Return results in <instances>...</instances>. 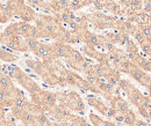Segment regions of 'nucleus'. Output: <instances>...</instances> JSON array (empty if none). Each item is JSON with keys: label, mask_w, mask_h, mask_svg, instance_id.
<instances>
[{"label": "nucleus", "mask_w": 151, "mask_h": 126, "mask_svg": "<svg viewBox=\"0 0 151 126\" xmlns=\"http://www.w3.org/2000/svg\"><path fill=\"white\" fill-rule=\"evenodd\" d=\"M2 73L9 75L13 80H15L19 85H21L30 95L35 94V93H37V91L41 90V88H40V86H38L37 83L30 76H28L26 73L20 68L19 66L5 65V66H2Z\"/></svg>", "instance_id": "1"}, {"label": "nucleus", "mask_w": 151, "mask_h": 126, "mask_svg": "<svg viewBox=\"0 0 151 126\" xmlns=\"http://www.w3.org/2000/svg\"><path fill=\"white\" fill-rule=\"evenodd\" d=\"M26 65H27L33 72H35L37 75H40L43 80H44L50 73H52L50 71V68H49L44 63H41V61H37V60L27 59V60H26Z\"/></svg>", "instance_id": "2"}, {"label": "nucleus", "mask_w": 151, "mask_h": 126, "mask_svg": "<svg viewBox=\"0 0 151 126\" xmlns=\"http://www.w3.org/2000/svg\"><path fill=\"white\" fill-rule=\"evenodd\" d=\"M49 49H50V52H51L54 58H60V57L68 58L70 56L71 50H72V48L70 45H68L66 43L59 42V41L49 45Z\"/></svg>", "instance_id": "3"}, {"label": "nucleus", "mask_w": 151, "mask_h": 126, "mask_svg": "<svg viewBox=\"0 0 151 126\" xmlns=\"http://www.w3.org/2000/svg\"><path fill=\"white\" fill-rule=\"evenodd\" d=\"M5 46L8 50H12V51H18V52H26V51H28V48L26 45L24 39H22V37L19 36V35H15V36L12 37L5 44Z\"/></svg>", "instance_id": "4"}, {"label": "nucleus", "mask_w": 151, "mask_h": 126, "mask_svg": "<svg viewBox=\"0 0 151 126\" xmlns=\"http://www.w3.org/2000/svg\"><path fill=\"white\" fill-rule=\"evenodd\" d=\"M129 74L132 75V79H135L136 81H138L141 85H143V86H150V79H149V76L143 72L141 68H138L137 66H135L132 71H130Z\"/></svg>", "instance_id": "5"}, {"label": "nucleus", "mask_w": 151, "mask_h": 126, "mask_svg": "<svg viewBox=\"0 0 151 126\" xmlns=\"http://www.w3.org/2000/svg\"><path fill=\"white\" fill-rule=\"evenodd\" d=\"M18 18L21 19L23 22H28V23H29L30 21H34V20H35L36 13H35V11H34L32 7H29V6H27V5H23V6L20 8Z\"/></svg>", "instance_id": "6"}, {"label": "nucleus", "mask_w": 151, "mask_h": 126, "mask_svg": "<svg viewBox=\"0 0 151 126\" xmlns=\"http://www.w3.org/2000/svg\"><path fill=\"white\" fill-rule=\"evenodd\" d=\"M34 53L36 54L37 57H41V58L44 60V63H48V61L54 60V57H52V54H51V52H50L49 45H47V44H42V43H40V45L37 46V49L34 51Z\"/></svg>", "instance_id": "7"}, {"label": "nucleus", "mask_w": 151, "mask_h": 126, "mask_svg": "<svg viewBox=\"0 0 151 126\" xmlns=\"http://www.w3.org/2000/svg\"><path fill=\"white\" fill-rule=\"evenodd\" d=\"M127 94H128V97H129L130 102L134 103L136 107H141V105H142V103H143V101H144V96L142 95L141 91H138L135 87H132V89L129 90Z\"/></svg>", "instance_id": "8"}, {"label": "nucleus", "mask_w": 151, "mask_h": 126, "mask_svg": "<svg viewBox=\"0 0 151 126\" xmlns=\"http://www.w3.org/2000/svg\"><path fill=\"white\" fill-rule=\"evenodd\" d=\"M19 56L15 54L14 52L7 50L6 48H2L0 46V59L5 63H14L17 60H19Z\"/></svg>", "instance_id": "9"}, {"label": "nucleus", "mask_w": 151, "mask_h": 126, "mask_svg": "<svg viewBox=\"0 0 151 126\" xmlns=\"http://www.w3.org/2000/svg\"><path fill=\"white\" fill-rule=\"evenodd\" d=\"M87 101H88V103L93 107V108H95L99 112H101L102 115H106V112H107V107L100 101V100H98L96 97H94V96H88L87 97Z\"/></svg>", "instance_id": "10"}, {"label": "nucleus", "mask_w": 151, "mask_h": 126, "mask_svg": "<svg viewBox=\"0 0 151 126\" xmlns=\"http://www.w3.org/2000/svg\"><path fill=\"white\" fill-rule=\"evenodd\" d=\"M20 122H22L23 125H30V124H35L36 123V115L28 111V110H24L23 113H22V117L20 119Z\"/></svg>", "instance_id": "11"}, {"label": "nucleus", "mask_w": 151, "mask_h": 126, "mask_svg": "<svg viewBox=\"0 0 151 126\" xmlns=\"http://www.w3.org/2000/svg\"><path fill=\"white\" fill-rule=\"evenodd\" d=\"M107 79V82L113 85V86H116L120 81V72L116 71V70H109V72L107 73V75L105 76Z\"/></svg>", "instance_id": "12"}, {"label": "nucleus", "mask_w": 151, "mask_h": 126, "mask_svg": "<svg viewBox=\"0 0 151 126\" xmlns=\"http://www.w3.org/2000/svg\"><path fill=\"white\" fill-rule=\"evenodd\" d=\"M29 27L30 24L28 22H17V29H18V35L23 38L28 37V30H29Z\"/></svg>", "instance_id": "13"}, {"label": "nucleus", "mask_w": 151, "mask_h": 126, "mask_svg": "<svg viewBox=\"0 0 151 126\" xmlns=\"http://www.w3.org/2000/svg\"><path fill=\"white\" fill-rule=\"evenodd\" d=\"M29 104H30V102L27 101V98L24 97V95L18 96V97H15L13 100V105H15V107H18L20 109H23V110H27V108L29 107Z\"/></svg>", "instance_id": "14"}, {"label": "nucleus", "mask_w": 151, "mask_h": 126, "mask_svg": "<svg viewBox=\"0 0 151 126\" xmlns=\"http://www.w3.org/2000/svg\"><path fill=\"white\" fill-rule=\"evenodd\" d=\"M24 42H26V45L28 48V51H32V52H34L40 45V42L37 41V38H33V37H26Z\"/></svg>", "instance_id": "15"}, {"label": "nucleus", "mask_w": 151, "mask_h": 126, "mask_svg": "<svg viewBox=\"0 0 151 126\" xmlns=\"http://www.w3.org/2000/svg\"><path fill=\"white\" fill-rule=\"evenodd\" d=\"M50 120L48 119V117L45 116L44 112H40L36 115V124L38 126H49L50 125Z\"/></svg>", "instance_id": "16"}, {"label": "nucleus", "mask_w": 151, "mask_h": 126, "mask_svg": "<svg viewBox=\"0 0 151 126\" xmlns=\"http://www.w3.org/2000/svg\"><path fill=\"white\" fill-rule=\"evenodd\" d=\"M136 122V117H135V113L132 112V110H128L126 113H124V118H123V123L126 125H132L135 124Z\"/></svg>", "instance_id": "17"}, {"label": "nucleus", "mask_w": 151, "mask_h": 126, "mask_svg": "<svg viewBox=\"0 0 151 126\" xmlns=\"http://www.w3.org/2000/svg\"><path fill=\"white\" fill-rule=\"evenodd\" d=\"M139 31L143 34V36L147 39H149L151 37V26L150 24H139Z\"/></svg>", "instance_id": "18"}, {"label": "nucleus", "mask_w": 151, "mask_h": 126, "mask_svg": "<svg viewBox=\"0 0 151 126\" xmlns=\"http://www.w3.org/2000/svg\"><path fill=\"white\" fill-rule=\"evenodd\" d=\"M23 109H20L18 107H15V105H12L11 107V115L15 118V119H21V117H22V113H23Z\"/></svg>", "instance_id": "19"}, {"label": "nucleus", "mask_w": 151, "mask_h": 126, "mask_svg": "<svg viewBox=\"0 0 151 126\" xmlns=\"http://www.w3.org/2000/svg\"><path fill=\"white\" fill-rule=\"evenodd\" d=\"M117 85H119V87H120L121 89L124 90L126 93H128V91L134 87L129 81H127V80H121V79H120V81H119V83H117Z\"/></svg>", "instance_id": "20"}, {"label": "nucleus", "mask_w": 151, "mask_h": 126, "mask_svg": "<svg viewBox=\"0 0 151 126\" xmlns=\"http://www.w3.org/2000/svg\"><path fill=\"white\" fill-rule=\"evenodd\" d=\"M28 37H33V38H40V37H41L40 30H38V28L36 26H30V27H29Z\"/></svg>", "instance_id": "21"}, {"label": "nucleus", "mask_w": 151, "mask_h": 126, "mask_svg": "<svg viewBox=\"0 0 151 126\" xmlns=\"http://www.w3.org/2000/svg\"><path fill=\"white\" fill-rule=\"evenodd\" d=\"M90 119L94 126H104V124H105V120H102L100 117H98L96 115H93V113L90 115Z\"/></svg>", "instance_id": "22"}, {"label": "nucleus", "mask_w": 151, "mask_h": 126, "mask_svg": "<svg viewBox=\"0 0 151 126\" xmlns=\"http://www.w3.org/2000/svg\"><path fill=\"white\" fill-rule=\"evenodd\" d=\"M132 35H134L135 39H136V41H137V42H138L139 44H142V43H143V42H144V41L147 39V38L143 36V34H142V33H141V31H139L138 29H137V30H136V31H135V33H134Z\"/></svg>", "instance_id": "23"}, {"label": "nucleus", "mask_w": 151, "mask_h": 126, "mask_svg": "<svg viewBox=\"0 0 151 126\" xmlns=\"http://www.w3.org/2000/svg\"><path fill=\"white\" fill-rule=\"evenodd\" d=\"M117 111L115 110L114 108H109V109H107V112H106V116L107 117H109V118H113L114 116H115V113H116Z\"/></svg>", "instance_id": "24"}, {"label": "nucleus", "mask_w": 151, "mask_h": 126, "mask_svg": "<svg viewBox=\"0 0 151 126\" xmlns=\"http://www.w3.org/2000/svg\"><path fill=\"white\" fill-rule=\"evenodd\" d=\"M5 107L4 105H1L0 104V120H2V119H5V117H6V112H5Z\"/></svg>", "instance_id": "25"}, {"label": "nucleus", "mask_w": 151, "mask_h": 126, "mask_svg": "<svg viewBox=\"0 0 151 126\" xmlns=\"http://www.w3.org/2000/svg\"><path fill=\"white\" fill-rule=\"evenodd\" d=\"M135 125L136 126H148V124H147L145 122H143V120H136V122H135Z\"/></svg>", "instance_id": "26"}, {"label": "nucleus", "mask_w": 151, "mask_h": 126, "mask_svg": "<svg viewBox=\"0 0 151 126\" xmlns=\"http://www.w3.org/2000/svg\"><path fill=\"white\" fill-rule=\"evenodd\" d=\"M5 120H6V119H5ZM5 126H17V124H15V122H9V120H6Z\"/></svg>", "instance_id": "27"}, {"label": "nucleus", "mask_w": 151, "mask_h": 126, "mask_svg": "<svg viewBox=\"0 0 151 126\" xmlns=\"http://www.w3.org/2000/svg\"><path fill=\"white\" fill-rule=\"evenodd\" d=\"M7 1H12V2H24V0H7Z\"/></svg>", "instance_id": "28"}, {"label": "nucleus", "mask_w": 151, "mask_h": 126, "mask_svg": "<svg viewBox=\"0 0 151 126\" xmlns=\"http://www.w3.org/2000/svg\"><path fill=\"white\" fill-rule=\"evenodd\" d=\"M24 126H38V125L35 123V124H30V125H24Z\"/></svg>", "instance_id": "29"}, {"label": "nucleus", "mask_w": 151, "mask_h": 126, "mask_svg": "<svg viewBox=\"0 0 151 126\" xmlns=\"http://www.w3.org/2000/svg\"><path fill=\"white\" fill-rule=\"evenodd\" d=\"M1 74H2V66L0 65V75H1Z\"/></svg>", "instance_id": "30"}, {"label": "nucleus", "mask_w": 151, "mask_h": 126, "mask_svg": "<svg viewBox=\"0 0 151 126\" xmlns=\"http://www.w3.org/2000/svg\"><path fill=\"white\" fill-rule=\"evenodd\" d=\"M127 126H136L135 124H132V125H127Z\"/></svg>", "instance_id": "31"}, {"label": "nucleus", "mask_w": 151, "mask_h": 126, "mask_svg": "<svg viewBox=\"0 0 151 126\" xmlns=\"http://www.w3.org/2000/svg\"><path fill=\"white\" fill-rule=\"evenodd\" d=\"M148 126H151V124H150V125H149V124H148Z\"/></svg>", "instance_id": "32"}, {"label": "nucleus", "mask_w": 151, "mask_h": 126, "mask_svg": "<svg viewBox=\"0 0 151 126\" xmlns=\"http://www.w3.org/2000/svg\"><path fill=\"white\" fill-rule=\"evenodd\" d=\"M150 38H151V37H150Z\"/></svg>", "instance_id": "33"}]
</instances>
